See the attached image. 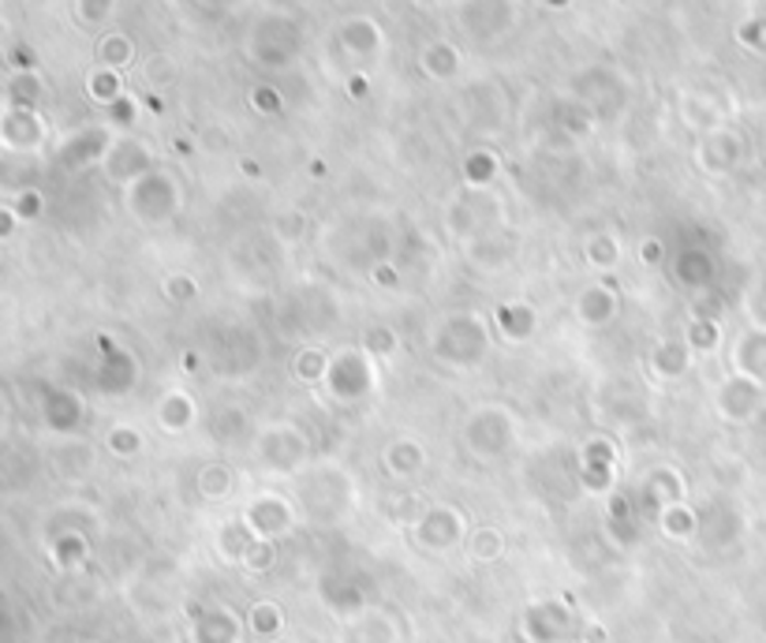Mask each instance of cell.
<instances>
[{
	"label": "cell",
	"instance_id": "1",
	"mask_svg": "<svg viewBox=\"0 0 766 643\" xmlns=\"http://www.w3.org/2000/svg\"><path fill=\"white\" fill-rule=\"evenodd\" d=\"M430 352L441 359L446 367H457V371H468V367H479L490 352V329L475 310H452L434 326L430 337Z\"/></svg>",
	"mask_w": 766,
	"mask_h": 643
},
{
	"label": "cell",
	"instance_id": "2",
	"mask_svg": "<svg viewBox=\"0 0 766 643\" xmlns=\"http://www.w3.org/2000/svg\"><path fill=\"white\" fill-rule=\"evenodd\" d=\"M463 446L479 460H501L516 446V419L505 404H482L463 423Z\"/></svg>",
	"mask_w": 766,
	"mask_h": 643
},
{
	"label": "cell",
	"instance_id": "3",
	"mask_svg": "<svg viewBox=\"0 0 766 643\" xmlns=\"http://www.w3.org/2000/svg\"><path fill=\"white\" fill-rule=\"evenodd\" d=\"M254 457L273 476H299L310 457V442L292 423H270L266 431L254 434Z\"/></svg>",
	"mask_w": 766,
	"mask_h": 643
},
{
	"label": "cell",
	"instance_id": "4",
	"mask_svg": "<svg viewBox=\"0 0 766 643\" xmlns=\"http://www.w3.org/2000/svg\"><path fill=\"white\" fill-rule=\"evenodd\" d=\"M203 356L217 374H251L262 363V345L248 326H217Z\"/></svg>",
	"mask_w": 766,
	"mask_h": 643
},
{
	"label": "cell",
	"instance_id": "5",
	"mask_svg": "<svg viewBox=\"0 0 766 643\" xmlns=\"http://www.w3.org/2000/svg\"><path fill=\"white\" fill-rule=\"evenodd\" d=\"M374 382H377V367L363 348H340V352L329 356L326 390L333 393L337 401H344V404L363 401V396L374 390Z\"/></svg>",
	"mask_w": 766,
	"mask_h": 643
},
{
	"label": "cell",
	"instance_id": "6",
	"mask_svg": "<svg viewBox=\"0 0 766 643\" xmlns=\"http://www.w3.org/2000/svg\"><path fill=\"white\" fill-rule=\"evenodd\" d=\"M685 490H688V482L680 479V471H674V468H650L647 479L639 482V494H636L639 516L647 520V524H655V520L666 513L669 505L685 501Z\"/></svg>",
	"mask_w": 766,
	"mask_h": 643
},
{
	"label": "cell",
	"instance_id": "7",
	"mask_svg": "<svg viewBox=\"0 0 766 643\" xmlns=\"http://www.w3.org/2000/svg\"><path fill=\"white\" fill-rule=\"evenodd\" d=\"M576 618L569 610V602L561 599H543L535 607H527L524 613V632L532 643H565L572 636Z\"/></svg>",
	"mask_w": 766,
	"mask_h": 643
},
{
	"label": "cell",
	"instance_id": "8",
	"mask_svg": "<svg viewBox=\"0 0 766 643\" xmlns=\"http://www.w3.org/2000/svg\"><path fill=\"white\" fill-rule=\"evenodd\" d=\"M463 535H468V524H463L460 509L452 505H434L415 520V538L427 551H452Z\"/></svg>",
	"mask_w": 766,
	"mask_h": 643
},
{
	"label": "cell",
	"instance_id": "9",
	"mask_svg": "<svg viewBox=\"0 0 766 643\" xmlns=\"http://www.w3.org/2000/svg\"><path fill=\"white\" fill-rule=\"evenodd\" d=\"M243 524H248V532L254 538H277V535L292 532L296 509H292V501L281 494H259L248 505V513H243Z\"/></svg>",
	"mask_w": 766,
	"mask_h": 643
},
{
	"label": "cell",
	"instance_id": "10",
	"mask_svg": "<svg viewBox=\"0 0 766 643\" xmlns=\"http://www.w3.org/2000/svg\"><path fill=\"white\" fill-rule=\"evenodd\" d=\"M580 482L591 494H606L613 482H617V449H613L610 442L599 438L594 446H588V453H583V460H580Z\"/></svg>",
	"mask_w": 766,
	"mask_h": 643
},
{
	"label": "cell",
	"instance_id": "11",
	"mask_svg": "<svg viewBox=\"0 0 766 643\" xmlns=\"http://www.w3.org/2000/svg\"><path fill=\"white\" fill-rule=\"evenodd\" d=\"M576 315H580L583 326H591V329L610 326V322L621 315L617 292H613L610 285H591V288H583L580 299H576Z\"/></svg>",
	"mask_w": 766,
	"mask_h": 643
},
{
	"label": "cell",
	"instance_id": "12",
	"mask_svg": "<svg viewBox=\"0 0 766 643\" xmlns=\"http://www.w3.org/2000/svg\"><path fill=\"white\" fill-rule=\"evenodd\" d=\"M382 468L390 479H415L427 468V449L415 438H393L390 446L382 449Z\"/></svg>",
	"mask_w": 766,
	"mask_h": 643
},
{
	"label": "cell",
	"instance_id": "13",
	"mask_svg": "<svg viewBox=\"0 0 766 643\" xmlns=\"http://www.w3.org/2000/svg\"><path fill=\"white\" fill-rule=\"evenodd\" d=\"M688 367H692V348H688L685 337H666L650 352V374L658 382H677V378L688 374Z\"/></svg>",
	"mask_w": 766,
	"mask_h": 643
},
{
	"label": "cell",
	"instance_id": "14",
	"mask_svg": "<svg viewBox=\"0 0 766 643\" xmlns=\"http://www.w3.org/2000/svg\"><path fill=\"white\" fill-rule=\"evenodd\" d=\"M192 643H240V618L225 607H210L195 618Z\"/></svg>",
	"mask_w": 766,
	"mask_h": 643
},
{
	"label": "cell",
	"instance_id": "15",
	"mask_svg": "<svg viewBox=\"0 0 766 643\" xmlns=\"http://www.w3.org/2000/svg\"><path fill=\"white\" fill-rule=\"evenodd\" d=\"M759 408V385L752 382V378H730V382H722V390H718V412L725 415V419H748V415Z\"/></svg>",
	"mask_w": 766,
	"mask_h": 643
},
{
	"label": "cell",
	"instance_id": "16",
	"mask_svg": "<svg viewBox=\"0 0 766 643\" xmlns=\"http://www.w3.org/2000/svg\"><path fill=\"white\" fill-rule=\"evenodd\" d=\"M101 390L106 393H131L135 390V378H139V363L128 348L120 345H109L106 348V367H101Z\"/></svg>",
	"mask_w": 766,
	"mask_h": 643
},
{
	"label": "cell",
	"instance_id": "17",
	"mask_svg": "<svg viewBox=\"0 0 766 643\" xmlns=\"http://www.w3.org/2000/svg\"><path fill=\"white\" fill-rule=\"evenodd\" d=\"M497 318V329L505 340H513V345H524V340L535 337L538 329V310L532 304H524V299H513V304H501L494 310Z\"/></svg>",
	"mask_w": 766,
	"mask_h": 643
},
{
	"label": "cell",
	"instance_id": "18",
	"mask_svg": "<svg viewBox=\"0 0 766 643\" xmlns=\"http://www.w3.org/2000/svg\"><path fill=\"white\" fill-rule=\"evenodd\" d=\"M674 277H677V285H685V288H692V292H707V288L714 285V262H711V254L699 251V248L680 251L677 259H674Z\"/></svg>",
	"mask_w": 766,
	"mask_h": 643
},
{
	"label": "cell",
	"instance_id": "19",
	"mask_svg": "<svg viewBox=\"0 0 766 643\" xmlns=\"http://www.w3.org/2000/svg\"><path fill=\"white\" fill-rule=\"evenodd\" d=\"M321 599H326L337 613H359V610H363V602H366V595L355 584V576L329 573L326 580H321Z\"/></svg>",
	"mask_w": 766,
	"mask_h": 643
},
{
	"label": "cell",
	"instance_id": "20",
	"mask_svg": "<svg viewBox=\"0 0 766 643\" xmlns=\"http://www.w3.org/2000/svg\"><path fill=\"white\" fill-rule=\"evenodd\" d=\"M206 427H210L214 442H221V446H236V442L254 438V427H251V419L243 408H217V412H210Z\"/></svg>",
	"mask_w": 766,
	"mask_h": 643
},
{
	"label": "cell",
	"instance_id": "21",
	"mask_svg": "<svg viewBox=\"0 0 766 643\" xmlns=\"http://www.w3.org/2000/svg\"><path fill=\"white\" fill-rule=\"evenodd\" d=\"M157 412H161V427H165V431H187L198 419V408H195L192 393H184V390H168L165 396H161Z\"/></svg>",
	"mask_w": 766,
	"mask_h": 643
},
{
	"label": "cell",
	"instance_id": "22",
	"mask_svg": "<svg viewBox=\"0 0 766 643\" xmlns=\"http://www.w3.org/2000/svg\"><path fill=\"white\" fill-rule=\"evenodd\" d=\"M655 524L666 538H688V535L699 532V513L696 509H688L685 501H677V505H669Z\"/></svg>",
	"mask_w": 766,
	"mask_h": 643
},
{
	"label": "cell",
	"instance_id": "23",
	"mask_svg": "<svg viewBox=\"0 0 766 643\" xmlns=\"http://www.w3.org/2000/svg\"><path fill=\"white\" fill-rule=\"evenodd\" d=\"M736 367L748 378H766V334H748L736 340Z\"/></svg>",
	"mask_w": 766,
	"mask_h": 643
},
{
	"label": "cell",
	"instance_id": "24",
	"mask_svg": "<svg viewBox=\"0 0 766 643\" xmlns=\"http://www.w3.org/2000/svg\"><path fill=\"white\" fill-rule=\"evenodd\" d=\"M468 554L471 562H497L501 554H505V535L497 532V527H475V532H468Z\"/></svg>",
	"mask_w": 766,
	"mask_h": 643
},
{
	"label": "cell",
	"instance_id": "25",
	"mask_svg": "<svg viewBox=\"0 0 766 643\" xmlns=\"http://www.w3.org/2000/svg\"><path fill=\"white\" fill-rule=\"evenodd\" d=\"M236 490V476L225 465H206L198 471V494L206 501H225Z\"/></svg>",
	"mask_w": 766,
	"mask_h": 643
},
{
	"label": "cell",
	"instance_id": "26",
	"mask_svg": "<svg viewBox=\"0 0 766 643\" xmlns=\"http://www.w3.org/2000/svg\"><path fill=\"white\" fill-rule=\"evenodd\" d=\"M363 348L371 359H393L396 348H401V337H396L393 326H385V322H374V326L363 329Z\"/></svg>",
	"mask_w": 766,
	"mask_h": 643
},
{
	"label": "cell",
	"instance_id": "27",
	"mask_svg": "<svg viewBox=\"0 0 766 643\" xmlns=\"http://www.w3.org/2000/svg\"><path fill=\"white\" fill-rule=\"evenodd\" d=\"M326 371H329V352H321V348H304V352H296V359H292V374L304 385L326 382Z\"/></svg>",
	"mask_w": 766,
	"mask_h": 643
},
{
	"label": "cell",
	"instance_id": "28",
	"mask_svg": "<svg viewBox=\"0 0 766 643\" xmlns=\"http://www.w3.org/2000/svg\"><path fill=\"white\" fill-rule=\"evenodd\" d=\"M248 621H251L254 636H262V640H273L281 629H285V613H281L277 602H254Z\"/></svg>",
	"mask_w": 766,
	"mask_h": 643
},
{
	"label": "cell",
	"instance_id": "29",
	"mask_svg": "<svg viewBox=\"0 0 766 643\" xmlns=\"http://www.w3.org/2000/svg\"><path fill=\"white\" fill-rule=\"evenodd\" d=\"M588 262L594 270H613L621 262V248L613 236H594V240L588 243Z\"/></svg>",
	"mask_w": 766,
	"mask_h": 643
},
{
	"label": "cell",
	"instance_id": "30",
	"mask_svg": "<svg viewBox=\"0 0 766 643\" xmlns=\"http://www.w3.org/2000/svg\"><path fill=\"white\" fill-rule=\"evenodd\" d=\"M243 565H248L251 573H266L273 562H277V546H273V538H251L248 554L240 557Z\"/></svg>",
	"mask_w": 766,
	"mask_h": 643
},
{
	"label": "cell",
	"instance_id": "31",
	"mask_svg": "<svg viewBox=\"0 0 766 643\" xmlns=\"http://www.w3.org/2000/svg\"><path fill=\"white\" fill-rule=\"evenodd\" d=\"M685 340L692 352H711V348L718 345V322H692Z\"/></svg>",
	"mask_w": 766,
	"mask_h": 643
},
{
	"label": "cell",
	"instance_id": "32",
	"mask_svg": "<svg viewBox=\"0 0 766 643\" xmlns=\"http://www.w3.org/2000/svg\"><path fill=\"white\" fill-rule=\"evenodd\" d=\"M109 449L120 453V457H135V453L143 449V434H139L135 427H112L109 431Z\"/></svg>",
	"mask_w": 766,
	"mask_h": 643
},
{
	"label": "cell",
	"instance_id": "33",
	"mask_svg": "<svg viewBox=\"0 0 766 643\" xmlns=\"http://www.w3.org/2000/svg\"><path fill=\"white\" fill-rule=\"evenodd\" d=\"M718 315H722V299H718V292H696L692 296V322H718Z\"/></svg>",
	"mask_w": 766,
	"mask_h": 643
},
{
	"label": "cell",
	"instance_id": "34",
	"mask_svg": "<svg viewBox=\"0 0 766 643\" xmlns=\"http://www.w3.org/2000/svg\"><path fill=\"white\" fill-rule=\"evenodd\" d=\"M195 296H198V281L187 277V273L165 281V299H173V304H192Z\"/></svg>",
	"mask_w": 766,
	"mask_h": 643
},
{
	"label": "cell",
	"instance_id": "35",
	"mask_svg": "<svg viewBox=\"0 0 766 643\" xmlns=\"http://www.w3.org/2000/svg\"><path fill=\"white\" fill-rule=\"evenodd\" d=\"M639 259L647 262V266H658V262H661V243L658 240H647L639 248Z\"/></svg>",
	"mask_w": 766,
	"mask_h": 643
},
{
	"label": "cell",
	"instance_id": "36",
	"mask_svg": "<svg viewBox=\"0 0 766 643\" xmlns=\"http://www.w3.org/2000/svg\"><path fill=\"white\" fill-rule=\"evenodd\" d=\"M374 277H377V285H390V288H396V273H393L390 266H377V270H374Z\"/></svg>",
	"mask_w": 766,
	"mask_h": 643
}]
</instances>
